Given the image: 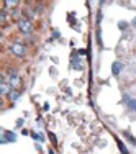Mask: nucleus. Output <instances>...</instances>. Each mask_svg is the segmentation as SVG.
<instances>
[{
  "mask_svg": "<svg viewBox=\"0 0 136 154\" xmlns=\"http://www.w3.org/2000/svg\"><path fill=\"white\" fill-rule=\"evenodd\" d=\"M18 28H20L22 33L28 35V33L31 31V23H30V20H20L18 21Z\"/></svg>",
  "mask_w": 136,
  "mask_h": 154,
  "instance_id": "nucleus-1",
  "label": "nucleus"
},
{
  "mask_svg": "<svg viewBox=\"0 0 136 154\" xmlns=\"http://www.w3.org/2000/svg\"><path fill=\"white\" fill-rule=\"evenodd\" d=\"M12 51H13V54H17V56L23 57L26 54V48L23 44H18V43H15L13 46H12Z\"/></svg>",
  "mask_w": 136,
  "mask_h": 154,
  "instance_id": "nucleus-2",
  "label": "nucleus"
},
{
  "mask_svg": "<svg viewBox=\"0 0 136 154\" xmlns=\"http://www.w3.org/2000/svg\"><path fill=\"white\" fill-rule=\"evenodd\" d=\"M15 139H17V134L12 133V131H5L4 138H2V143H13Z\"/></svg>",
  "mask_w": 136,
  "mask_h": 154,
  "instance_id": "nucleus-3",
  "label": "nucleus"
},
{
  "mask_svg": "<svg viewBox=\"0 0 136 154\" xmlns=\"http://www.w3.org/2000/svg\"><path fill=\"white\" fill-rule=\"evenodd\" d=\"M122 67H123L122 62H113V66H111V74H113V76H118Z\"/></svg>",
  "mask_w": 136,
  "mask_h": 154,
  "instance_id": "nucleus-4",
  "label": "nucleus"
},
{
  "mask_svg": "<svg viewBox=\"0 0 136 154\" xmlns=\"http://www.w3.org/2000/svg\"><path fill=\"white\" fill-rule=\"evenodd\" d=\"M129 110H133V112H136V98H133V100H129Z\"/></svg>",
  "mask_w": 136,
  "mask_h": 154,
  "instance_id": "nucleus-5",
  "label": "nucleus"
},
{
  "mask_svg": "<svg viewBox=\"0 0 136 154\" xmlns=\"http://www.w3.org/2000/svg\"><path fill=\"white\" fill-rule=\"evenodd\" d=\"M118 147H120V151H122L123 154H128V151H126V147H125V144L122 143V141H118Z\"/></svg>",
  "mask_w": 136,
  "mask_h": 154,
  "instance_id": "nucleus-6",
  "label": "nucleus"
},
{
  "mask_svg": "<svg viewBox=\"0 0 136 154\" xmlns=\"http://www.w3.org/2000/svg\"><path fill=\"white\" fill-rule=\"evenodd\" d=\"M126 26H128V25H126V21H120V28H122V30H125Z\"/></svg>",
  "mask_w": 136,
  "mask_h": 154,
  "instance_id": "nucleus-7",
  "label": "nucleus"
},
{
  "mask_svg": "<svg viewBox=\"0 0 136 154\" xmlns=\"http://www.w3.org/2000/svg\"><path fill=\"white\" fill-rule=\"evenodd\" d=\"M5 5H7V7H15V5H17V2H7Z\"/></svg>",
  "mask_w": 136,
  "mask_h": 154,
  "instance_id": "nucleus-8",
  "label": "nucleus"
},
{
  "mask_svg": "<svg viewBox=\"0 0 136 154\" xmlns=\"http://www.w3.org/2000/svg\"><path fill=\"white\" fill-rule=\"evenodd\" d=\"M131 25H133V26H135V28H136V18H135V20H133V21H131Z\"/></svg>",
  "mask_w": 136,
  "mask_h": 154,
  "instance_id": "nucleus-9",
  "label": "nucleus"
}]
</instances>
